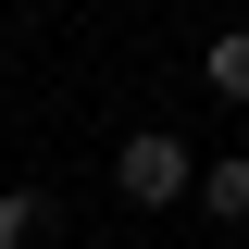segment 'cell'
I'll return each instance as SVG.
<instances>
[{
    "label": "cell",
    "mask_w": 249,
    "mask_h": 249,
    "mask_svg": "<svg viewBox=\"0 0 249 249\" xmlns=\"http://www.w3.org/2000/svg\"><path fill=\"white\" fill-rule=\"evenodd\" d=\"M50 237V199H37V187H0V249H37Z\"/></svg>",
    "instance_id": "277c9868"
},
{
    "label": "cell",
    "mask_w": 249,
    "mask_h": 249,
    "mask_svg": "<svg viewBox=\"0 0 249 249\" xmlns=\"http://www.w3.org/2000/svg\"><path fill=\"white\" fill-rule=\"evenodd\" d=\"M112 187L137 199V212H162V199H199V162H187V137H175V124H124Z\"/></svg>",
    "instance_id": "6da1fadb"
},
{
    "label": "cell",
    "mask_w": 249,
    "mask_h": 249,
    "mask_svg": "<svg viewBox=\"0 0 249 249\" xmlns=\"http://www.w3.org/2000/svg\"><path fill=\"white\" fill-rule=\"evenodd\" d=\"M199 88H224V100H249V25H224L212 50H199Z\"/></svg>",
    "instance_id": "3957f363"
},
{
    "label": "cell",
    "mask_w": 249,
    "mask_h": 249,
    "mask_svg": "<svg viewBox=\"0 0 249 249\" xmlns=\"http://www.w3.org/2000/svg\"><path fill=\"white\" fill-rule=\"evenodd\" d=\"M199 212H212V224H249V162H237V150L199 162Z\"/></svg>",
    "instance_id": "7a4b0ae2"
}]
</instances>
